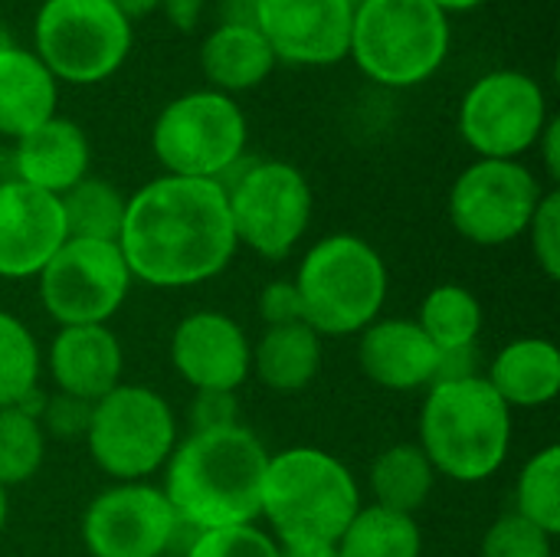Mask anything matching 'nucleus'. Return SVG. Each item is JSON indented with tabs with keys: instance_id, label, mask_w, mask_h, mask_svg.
Masks as SVG:
<instances>
[{
	"instance_id": "obj_1",
	"label": "nucleus",
	"mask_w": 560,
	"mask_h": 557,
	"mask_svg": "<svg viewBox=\"0 0 560 557\" xmlns=\"http://www.w3.org/2000/svg\"><path fill=\"white\" fill-rule=\"evenodd\" d=\"M131 279L154 289H190L217 279L240 243L220 181L161 174L128 197L118 233Z\"/></svg>"
},
{
	"instance_id": "obj_2",
	"label": "nucleus",
	"mask_w": 560,
	"mask_h": 557,
	"mask_svg": "<svg viewBox=\"0 0 560 557\" xmlns=\"http://www.w3.org/2000/svg\"><path fill=\"white\" fill-rule=\"evenodd\" d=\"M262 440L236 423L200 430L180 440L164 463V496L180 525L207 532L253 525L262 512V479L269 466Z\"/></svg>"
},
{
	"instance_id": "obj_3",
	"label": "nucleus",
	"mask_w": 560,
	"mask_h": 557,
	"mask_svg": "<svg viewBox=\"0 0 560 557\" xmlns=\"http://www.w3.org/2000/svg\"><path fill=\"white\" fill-rule=\"evenodd\" d=\"M420 410V450L436 476L453 483L492 479L512 446V410L482 374L427 387Z\"/></svg>"
},
{
	"instance_id": "obj_4",
	"label": "nucleus",
	"mask_w": 560,
	"mask_h": 557,
	"mask_svg": "<svg viewBox=\"0 0 560 557\" xmlns=\"http://www.w3.org/2000/svg\"><path fill=\"white\" fill-rule=\"evenodd\" d=\"M295 289L302 299V318L322 338L361 335L377 322L390 276L384 256L354 233H331L318 240L299 263Z\"/></svg>"
},
{
	"instance_id": "obj_5",
	"label": "nucleus",
	"mask_w": 560,
	"mask_h": 557,
	"mask_svg": "<svg viewBox=\"0 0 560 557\" xmlns=\"http://www.w3.org/2000/svg\"><path fill=\"white\" fill-rule=\"evenodd\" d=\"M450 39V16L430 0H358L348 56L371 82L413 89L446 62Z\"/></svg>"
},
{
	"instance_id": "obj_6",
	"label": "nucleus",
	"mask_w": 560,
	"mask_h": 557,
	"mask_svg": "<svg viewBox=\"0 0 560 557\" xmlns=\"http://www.w3.org/2000/svg\"><path fill=\"white\" fill-rule=\"evenodd\" d=\"M361 512V489L351 469L318 446H292L269 456L262 512L276 538L338 542Z\"/></svg>"
},
{
	"instance_id": "obj_7",
	"label": "nucleus",
	"mask_w": 560,
	"mask_h": 557,
	"mask_svg": "<svg viewBox=\"0 0 560 557\" xmlns=\"http://www.w3.org/2000/svg\"><path fill=\"white\" fill-rule=\"evenodd\" d=\"M246 112L233 95L197 89L171 98L151 128V151L164 174L223 181L246 154Z\"/></svg>"
},
{
	"instance_id": "obj_8",
	"label": "nucleus",
	"mask_w": 560,
	"mask_h": 557,
	"mask_svg": "<svg viewBox=\"0 0 560 557\" xmlns=\"http://www.w3.org/2000/svg\"><path fill=\"white\" fill-rule=\"evenodd\" d=\"M240 246L262 259H285L308 233L315 194L289 161H240L223 181Z\"/></svg>"
},
{
	"instance_id": "obj_9",
	"label": "nucleus",
	"mask_w": 560,
	"mask_h": 557,
	"mask_svg": "<svg viewBox=\"0 0 560 557\" xmlns=\"http://www.w3.org/2000/svg\"><path fill=\"white\" fill-rule=\"evenodd\" d=\"M33 53L56 82L95 85L112 79L131 53V20L112 0H43Z\"/></svg>"
},
{
	"instance_id": "obj_10",
	"label": "nucleus",
	"mask_w": 560,
	"mask_h": 557,
	"mask_svg": "<svg viewBox=\"0 0 560 557\" xmlns=\"http://www.w3.org/2000/svg\"><path fill=\"white\" fill-rule=\"evenodd\" d=\"M89 453L115 483H144L171 460L177 420L167 401L141 384H118L92 404Z\"/></svg>"
},
{
	"instance_id": "obj_11",
	"label": "nucleus",
	"mask_w": 560,
	"mask_h": 557,
	"mask_svg": "<svg viewBox=\"0 0 560 557\" xmlns=\"http://www.w3.org/2000/svg\"><path fill=\"white\" fill-rule=\"evenodd\" d=\"M548 98L535 76L522 69H492L479 76L459 102V135L492 161H518L548 125Z\"/></svg>"
},
{
	"instance_id": "obj_12",
	"label": "nucleus",
	"mask_w": 560,
	"mask_h": 557,
	"mask_svg": "<svg viewBox=\"0 0 560 557\" xmlns=\"http://www.w3.org/2000/svg\"><path fill=\"white\" fill-rule=\"evenodd\" d=\"M39 302L59 325H108L131 292V269L118 243L66 240L36 276Z\"/></svg>"
},
{
	"instance_id": "obj_13",
	"label": "nucleus",
	"mask_w": 560,
	"mask_h": 557,
	"mask_svg": "<svg viewBox=\"0 0 560 557\" xmlns=\"http://www.w3.org/2000/svg\"><path fill=\"white\" fill-rule=\"evenodd\" d=\"M541 197V181L522 161L479 158L450 190V220L472 246H505L528 233Z\"/></svg>"
},
{
	"instance_id": "obj_14",
	"label": "nucleus",
	"mask_w": 560,
	"mask_h": 557,
	"mask_svg": "<svg viewBox=\"0 0 560 557\" xmlns=\"http://www.w3.org/2000/svg\"><path fill=\"white\" fill-rule=\"evenodd\" d=\"M177 529L167 496L148 483H115L82 515V542L92 557H164Z\"/></svg>"
},
{
	"instance_id": "obj_15",
	"label": "nucleus",
	"mask_w": 560,
	"mask_h": 557,
	"mask_svg": "<svg viewBox=\"0 0 560 557\" xmlns=\"http://www.w3.org/2000/svg\"><path fill=\"white\" fill-rule=\"evenodd\" d=\"M253 23L276 62L335 66L351 49L354 0H253Z\"/></svg>"
},
{
	"instance_id": "obj_16",
	"label": "nucleus",
	"mask_w": 560,
	"mask_h": 557,
	"mask_svg": "<svg viewBox=\"0 0 560 557\" xmlns=\"http://www.w3.org/2000/svg\"><path fill=\"white\" fill-rule=\"evenodd\" d=\"M171 364L194 391L236 394L253 374V345L236 318L203 309L177 322L171 335Z\"/></svg>"
},
{
	"instance_id": "obj_17",
	"label": "nucleus",
	"mask_w": 560,
	"mask_h": 557,
	"mask_svg": "<svg viewBox=\"0 0 560 557\" xmlns=\"http://www.w3.org/2000/svg\"><path fill=\"white\" fill-rule=\"evenodd\" d=\"M66 240L59 197L0 181V279H36Z\"/></svg>"
},
{
	"instance_id": "obj_18",
	"label": "nucleus",
	"mask_w": 560,
	"mask_h": 557,
	"mask_svg": "<svg viewBox=\"0 0 560 557\" xmlns=\"http://www.w3.org/2000/svg\"><path fill=\"white\" fill-rule=\"evenodd\" d=\"M361 371L387 391L433 387L440 368V348L410 318H377L358 341Z\"/></svg>"
},
{
	"instance_id": "obj_19",
	"label": "nucleus",
	"mask_w": 560,
	"mask_h": 557,
	"mask_svg": "<svg viewBox=\"0 0 560 557\" xmlns=\"http://www.w3.org/2000/svg\"><path fill=\"white\" fill-rule=\"evenodd\" d=\"M125 355L108 325H69L59 328L49 345V378L59 394L85 404L102 401L121 384Z\"/></svg>"
},
{
	"instance_id": "obj_20",
	"label": "nucleus",
	"mask_w": 560,
	"mask_h": 557,
	"mask_svg": "<svg viewBox=\"0 0 560 557\" xmlns=\"http://www.w3.org/2000/svg\"><path fill=\"white\" fill-rule=\"evenodd\" d=\"M89 135L62 115H52L30 135H23L13 148V177L46 190L52 197H62L69 187H75L82 177H89Z\"/></svg>"
},
{
	"instance_id": "obj_21",
	"label": "nucleus",
	"mask_w": 560,
	"mask_h": 557,
	"mask_svg": "<svg viewBox=\"0 0 560 557\" xmlns=\"http://www.w3.org/2000/svg\"><path fill=\"white\" fill-rule=\"evenodd\" d=\"M59 82L26 46L0 53V135L20 141L56 115Z\"/></svg>"
},
{
	"instance_id": "obj_22",
	"label": "nucleus",
	"mask_w": 560,
	"mask_h": 557,
	"mask_svg": "<svg viewBox=\"0 0 560 557\" xmlns=\"http://www.w3.org/2000/svg\"><path fill=\"white\" fill-rule=\"evenodd\" d=\"M489 387L512 407H548L560 391V351L548 338H515L489 364Z\"/></svg>"
},
{
	"instance_id": "obj_23",
	"label": "nucleus",
	"mask_w": 560,
	"mask_h": 557,
	"mask_svg": "<svg viewBox=\"0 0 560 557\" xmlns=\"http://www.w3.org/2000/svg\"><path fill=\"white\" fill-rule=\"evenodd\" d=\"M200 69L210 89L233 95L262 85L272 69L276 56L256 23H220L200 43Z\"/></svg>"
},
{
	"instance_id": "obj_24",
	"label": "nucleus",
	"mask_w": 560,
	"mask_h": 557,
	"mask_svg": "<svg viewBox=\"0 0 560 557\" xmlns=\"http://www.w3.org/2000/svg\"><path fill=\"white\" fill-rule=\"evenodd\" d=\"M322 335L305 325H272L262 332V338L253 345V371L256 378L279 394H295L305 391L318 371H322Z\"/></svg>"
},
{
	"instance_id": "obj_25",
	"label": "nucleus",
	"mask_w": 560,
	"mask_h": 557,
	"mask_svg": "<svg viewBox=\"0 0 560 557\" xmlns=\"http://www.w3.org/2000/svg\"><path fill=\"white\" fill-rule=\"evenodd\" d=\"M436 486V469L430 466L427 453L417 443L387 446L371 466V492L374 506L417 515Z\"/></svg>"
},
{
	"instance_id": "obj_26",
	"label": "nucleus",
	"mask_w": 560,
	"mask_h": 557,
	"mask_svg": "<svg viewBox=\"0 0 560 557\" xmlns=\"http://www.w3.org/2000/svg\"><path fill=\"white\" fill-rule=\"evenodd\" d=\"M338 557H420L423 535L413 515H400L381 506H361L351 525L341 532Z\"/></svg>"
},
{
	"instance_id": "obj_27",
	"label": "nucleus",
	"mask_w": 560,
	"mask_h": 557,
	"mask_svg": "<svg viewBox=\"0 0 560 557\" xmlns=\"http://www.w3.org/2000/svg\"><path fill=\"white\" fill-rule=\"evenodd\" d=\"M482 318L486 312L476 292L456 282H443L427 292L417 325L440 351H459V348H476L482 335Z\"/></svg>"
},
{
	"instance_id": "obj_28",
	"label": "nucleus",
	"mask_w": 560,
	"mask_h": 557,
	"mask_svg": "<svg viewBox=\"0 0 560 557\" xmlns=\"http://www.w3.org/2000/svg\"><path fill=\"white\" fill-rule=\"evenodd\" d=\"M59 207H62V220H66V236L69 240L118 243L128 197L115 184L89 174V177H82L75 187H69L59 197Z\"/></svg>"
},
{
	"instance_id": "obj_29",
	"label": "nucleus",
	"mask_w": 560,
	"mask_h": 557,
	"mask_svg": "<svg viewBox=\"0 0 560 557\" xmlns=\"http://www.w3.org/2000/svg\"><path fill=\"white\" fill-rule=\"evenodd\" d=\"M39 345L33 332L0 309V410L20 407L39 387Z\"/></svg>"
},
{
	"instance_id": "obj_30",
	"label": "nucleus",
	"mask_w": 560,
	"mask_h": 557,
	"mask_svg": "<svg viewBox=\"0 0 560 557\" xmlns=\"http://www.w3.org/2000/svg\"><path fill=\"white\" fill-rule=\"evenodd\" d=\"M515 515L528 519L551 538L560 535V446H545L518 473Z\"/></svg>"
},
{
	"instance_id": "obj_31",
	"label": "nucleus",
	"mask_w": 560,
	"mask_h": 557,
	"mask_svg": "<svg viewBox=\"0 0 560 557\" xmlns=\"http://www.w3.org/2000/svg\"><path fill=\"white\" fill-rule=\"evenodd\" d=\"M46 456V433L39 420L20 407L0 410V486L13 489L30 483Z\"/></svg>"
},
{
	"instance_id": "obj_32",
	"label": "nucleus",
	"mask_w": 560,
	"mask_h": 557,
	"mask_svg": "<svg viewBox=\"0 0 560 557\" xmlns=\"http://www.w3.org/2000/svg\"><path fill=\"white\" fill-rule=\"evenodd\" d=\"M184 557H279L276 535L253 525H226L197 532Z\"/></svg>"
},
{
	"instance_id": "obj_33",
	"label": "nucleus",
	"mask_w": 560,
	"mask_h": 557,
	"mask_svg": "<svg viewBox=\"0 0 560 557\" xmlns=\"http://www.w3.org/2000/svg\"><path fill=\"white\" fill-rule=\"evenodd\" d=\"M555 538L548 532H541L538 525H532L528 519L505 512L499 515L486 538H482V557H555Z\"/></svg>"
},
{
	"instance_id": "obj_34",
	"label": "nucleus",
	"mask_w": 560,
	"mask_h": 557,
	"mask_svg": "<svg viewBox=\"0 0 560 557\" xmlns=\"http://www.w3.org/2000/svg\"><path fill=\"white\" fill-rule=\"evenodd\" d=\"M528 236H532V253L541 272L551 282L560 279V190H545L528 223Z\"/></svg>"
},
{
	"instance_id": "obj_35",
	"label": "nucleus",
	"mask_w": 560,
	"mask_h": 557,
	"mask_svg": "<svg viewBox=\"0 0 560 557\" xmlns=\"http://www.w3.org/2000/svg\"><path fill=\"white\" fill-rule=\"evenodd\" d=\"M89 417H92V404L69 397V394H52V397H46V404L39 410V427H43V433L72 440V437H85Z\"/></svg>"
},
{
	"instance_id": "obj_36",
	"label": "nucleus",
	"mask_w": 560,
	"mask_h": 557,
	"mask_svg": "<svg viewBox=\"0 0 560 557\" xmlns=\"http://www.w3.org/2000/svg\"><path fill=\"white\" fill-rule=\"evenodd\" d=\"M187 414H190L194 433L223 430V427L240 423V401L233 391H194V404Z\"/></svg>"
},
{
	"instance_id": "obj_37",
	"label": "nucleus",
	"mask_w": 560,
	"mask_h": 557,
	"mask_svg": "<svg viewBox=\"0 0 560 557\" xmlns=\"http://www.w3.org/2000/svg\"><path fill=\"white\" fill-rule=\"evenodd\" d=\"M259 318L266 322V328L305 322V318H302V299H299L295 282H289V279L269 282V286L259 292Z\"/></svg>"
},
{
	"instance_id": "obj_38",
	"label": "nucleus",
	"mask_w": 560,
	"mask_h": 557,
	"mask_svg": "<svg viewBox=\"0 0 560 557\" xmlns=\"http://www.w3.org/2000/svg\"><path fill=\"white\" fill-rule=\"evenodd\" d=\"M207 0H161V13L167 16V23L180 33H194L200 16H203Z\"/></svg>"
},
{
	"instance_id": "obj_39",
	"label": "nucleus",
	"mask_w": 560,
	"mask_h": 557,
	"mask_svg": "<svg viewBox=\"0 0 560 557\" xmlns=\"http://www.w3.org/2000/svg\"><path fill=\"white\" fill-rule=\"evenodd\" d=\"M279 557H338V545L325 538H282Z\"/></svg>"
},
{
	"instance_id": "obj_40",
	"label": "nucleus",
	"mask_w": 560,
	"mask_h": 557,
	"mask_svg": "<svg viewBox=\"0 0 560 557\" xmlns=\"http://www.w3.org/2000/svg\"><path fill=\"white\" fill-rule=\"evenodd\" d=\"M538 151H541V158H545V167H548V177L551 181H558L560 177V118H548V125H545V131H541V138H538V144H535Z\"/></svg>"
},
{
	"instance_id": "obj_41",
	"label": "nucleus",
	"mask_w": 560,
	"mask_h": 557,
	"mask_svg": "<svg viewBox=\"0 0 560 557\" xmlns=\"http://www.w3.org/2000/svg\"><path fill=\"white\" fill-rule=\"evenodd\" d=\"M112 3H115V7L121 10V16H125V20H131V23H135V20L151 16V13L161 7V0H112Z\"/></svg>"
},
{
	"instance_id": "obj_42",
	"label": "nucleus",
	"mask_w": 560,
	"mask_h": 557,
	"mask_svg": "<svg viewBox=\"0 0 560 557\" xmlns=\"http://www.w3.org/2000/svg\"><path fill=\"white\" fill-rule=\"evenodd\" d=\"M430 3H436L446 16L450 13H466V10H476V7H482V3H489V0H430Z\"/></svg>"
},
{
	"instance_id": "obj_43",
	"label": "nucleus",
	"mask_w": 560,
	"mask_h": 557,
	"mask_svg": "<svg viewBox=\"0 0 560 557\" xmlns=\"http://www.w3.org/2000/svg\"><path fill=\"white\" fill-rule=\"evenodd\" d=\"M10 46H16V39H13V33L0 23V53H7Z\"/></svg>"
},
{
	"instance_id": "obj_44",
	"label": "nucleus",
	"mask_w": 560,
	"mask_h": 557,
	"mask_svg": "<svg viewBox=\"0 0 560 557\" xmlns=\"http://www.w3.org/2000/svg\"><path fill=\"white\" fill-rule=\"evenodd\" d=\"M7 515H10V502H7V489L0 486V532L7 525Z\"/></svg>"
},
{
	"instance_id": "obj_45",
	"label": "nucleus",
	"mask_w": 560,
	"mask_h": 557,
	"mask_svg": "<svg viewBox=\"0 0 560 557\" xmlns=\"http://www.w3.org/2000/svg\"><path fill=\"white\" fill-rule=\"evenodd\" d=\"M164 557H167V555H164Z\"/></svg>"
}]
</instances>
